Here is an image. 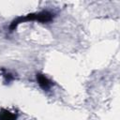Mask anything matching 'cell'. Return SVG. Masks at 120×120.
<instances>
[{
  "label": "cell",
  "instance_id": "6da1fadb",
  "mask_svg": "<svg viewBox=\"0 0 120 120\" xmlns=\"http://www.w3.org/2000/svg\"><path fill=\"white\" fill-rule=\"evenodd\" d=\"M37 80L38 82V84L43 88V89H49L52 85V82L51 81L45 76V75H42V74H38L37 75Z\"/></svg>",
  "mask_w": 120,
  "mask_h": 120
},
{
  "label": "cell",
  "instance_id": "7a4b0ae2",
  "mask_svg": "<svg viewBox=\"0 0 120 120\" xmlns=\"http://www.w3.org/2000/svg\"><path fill=\"white\" fill-rule=\"evenodd\" d=\"M15 114L8 111H3L0 112V120H15Z\"/></svg>",
  "mask_w": 120,
  "mask_h": 120
}]
</instances>
